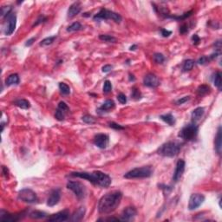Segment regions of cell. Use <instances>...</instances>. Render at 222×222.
<instances>
[{"label":"cell","mask_w":222,"mask_h":222,"mask_svg":"<svg viewBox=\"0 0 222 222\" xmlns=\"http://www.w3.org/2000/svg\"><path fill=\"white\" fill-rule=\"evenodd\" d=\"M123 194L120 191H114L105 194L98 202V212L102 214H109L114 212L122 201Z\"/></svg>","instance_id":"6da1fadb"},{"label":"cell","mask_w":222,"mask_h":222,"mask_svg":"<svg viewBox=\"0 0 222 222\" xmlns=\"http://www.w3.org/2000/svg\"><path fill=\"white\" fill-rule=\"evenodd\" d=\"M71 176L77 177L81 179H85L92 184L97 185L102 188H108L111 184V178L109 175L101 171H94L93 173L87 172H73L71 173Z\"/></svg>","instance_id":"7a4b0ae2"},{"label":"cell","mask_w":222,"mask_h":222,"mask_svg":"<svg viewBox=\"0 0 222 222\" xmlns=\"http://www.w3.org/2000/svg\"><path fill=\"white\" fill-rule=\"evenodd\" d=\"M181 144L177 142H168L164 143L158 150V154L164 157H175L180 151Z\"/></svg>","instance_id":"3957f363"},{"label":"cell","mask_w":222,"mask_h":222,"mask_svg":"<svg viewBox=\"0 0 222 222\" xmlns=\"http://www.w3.org/2000/svg\"><path fill=\"white\" fill-rule=\"evenodd\" d=\"M153 175V168L150 166L136 168L132 170L128 171L124 175V178L126 179H142V178H148Z\"/></svg>","instance_id":"277c9868"},{"label":"cell","mask_w":222,"mask_h":222,"mask_svg":"<svg viewBox=\"0 0 222 222\" xmlns=\"http://www.w3.org/2000/svg\"><path fill=\"white\" fill-rule=\"evenodd\" d=\"M199 128L195 123H190L181 128L179 133V136L185 141H193L198 135Z\"/></svg>","instance_id":"5b68a950"},{"label":"cell","mask_w":222,"mask_h":222,"mask_svg":"<svg viewBox=\"0 0 222 222\" xmlns=\"http://www.w3.org/2000/svg\"><path fill=\"white\" fill-rule=\"evenodd\" d=\"M95 21H98V20H108V19H111V20H113L115 21V23H117V24H120L121 22H122V16L118 13H116V12H114L112 10H107V9H103L100 10V11L97 13V14H95L94 16V18H93Z\"/></svg>","instance_id":"8992f818"},{"label":"cell","mask_w":222,"mask_h":222,"mask_svg":"<svg viewBox=\"0 0 222 222\" xmlns=\"http://www.w3.org/2000/svg\"><path fill=\"white\" fill-rule=\"evenodd\" d=\"M67 188L71 190L75 195L76 196V198L82 200V199L85 198L86 196V188L84 187V185L82 184L79 181H73L71 180L67 183Z\"/></svg>","instance_id":"52a82bcc"},{"label":"cell","mask_w":222,"mask_h":222,"mask_svg":"<svg viewBox=\"0 0 222 222\" xmlns=\"http://www.w3.org/2000/svg\"><path fill=\"white\" fill-rule=\"evenodd\" d=\"M18 198L19 200L26 203H35L38 200L37 194L30 188H24L20 190L18 193Z\"/></svg>","instance_id":"ba28073f"},{"label":"cell","mask_w":222,"mask_h":222,"mask_svg":"<svg viewBox=\"0 0 222 222\" xmlns=\"http://www.w3.org/2000/svg\"><path fill=\"white\" fill-rule=\"evenodd\" d=\"M5 25V34L7 36H10L14 32L16 25H17V17L16 14L13 12H10L6 18Z\"/></svg>","instance_id":"9c48e42d"},{"label":"cell","mask_w":222,"mask_h":222,"mask_svg":"<svg viewBox=\"0 0 222 222\" xmlns=\"http://www.w3.org/2000/svg\"><path fill=\"white\" fill-rule=\"evenodd\" d=\"M205 196L201 194H193L190 196L188 202V209L190 211L195 210L203 203Z\"/></svg>","instance_id":"30bf717a"},{"label":"cell","mask_w":222,"mask_h":222,"mask_svg":"<svg viewBox=\"0 0 222 222\" xmlns=\"http://www.w3.org/2000/svg\"><path fill=\"white\" fill-rule=\"evenodd\" d=\"M109 142V137L106 134H97L94 138V143L99 148H106Z\"/></svg>","instance_id":"8fae6325"},{"label":"cell","mask_w":222,"mask_h":222,"mask_svg":"<svg viewBox=\"0 0 222 222\" xmlns=\"http://www.w3.org/2000/svg\"><path fill=\"white\" fill-rule=\"evenodd\" d=\"M24 213H15V214H11V213H7V212H5V211H1V214H0V220L2 221H5V222H15L18 221V220H20L22 218L24 217Z\"/></svg>","instance_id":"7c38bea8"},{"label":"cell","mask_w":222,"mask_h":222,"mask_svg":"<svg viewBox=\"0 0 222 222\" xmlns=\"http://www.w3.org/2000/svg\"><path fill=\"white\" fill-rule=\"evenodd\" d=\"M70 218V212L68 209H65L63 211L61 212H58L57 213H54L50 215V217H48V220L49 221L52 222H57V221H66L69 220Z\"/></svg>","instance_id":"4fadbf2b"},{"label":"cell","mask_w":222,"mask_h":222,"mask_svg":"<svg viewBox=\"0 0 222 222\" xmlns=\"http://www.w3.org/2000/svg\"><path fill=\"white\" fill-rule=\"evenodd\" d=\"M185 167H186V163L183 160H179L176 163V168H175V173L173 175V180L175 182H178L181 179L182 175L184 174Z\"/></svg>","instance_id":"5bb4252c"},{"label":"cell","mask_w":222,"mask_h":222,"mask_svg":"<svg viewBox=\"0 0 222 222\" xmlns=\"http://www.w3.org/2000/svg\"><path fill=\"white\" fill-rule=\"evenodd\" d=\"M143 83L144 85L149 88H156L160 85V79L158 78V76H156L154 74H147L144 76L143 78Z\"/></svg>","instance_id":"9a60e30c"},{"label":"cell","mask_w":222,"mask_h":222,"mask_svg":"<svg viewBox=\"0 0 222 222\" xmlns=\"http://www.w3.org/2000/svg\"><path fill=\"white\" fill-rule=\"evenodd\" d=\"M137 211L134 207H128L123 210V213H122V218L121 220H124V221H130L133 220L134 218L136 216Z\"/></svg>","instance_id":"2e32d148"},{"label":"cell","mask_w":222,"mask_h":222,"mask_svg":"<svg viewBox=\"0 0 222 222\" xmlns=\"http://www.w3.org/2000/svg\"><path fill=\"white\" fill-rule=\"evenodd\" d=\"M61 199V192L59 189H54L50 194V196L47 200V205L49 207L56 206Z\"/></svg>","instance_id":"e0dca14e"},{"label":"cell","mask_w":222,"mask_h":222,"mask_svg":"<svg viewBox=\"0 0 222 222\" xmlns=\"http://www.w3.org/2000/svg\"><path fill=\"white\" fill-rule=\"evenodd\" d=\"M82 10V5L81 3L79 2H75L74 4L70 6V8L68 10V12H67V16L69 18H72L74 17H76V15L79 14Z\"/></svg>","instance_id":"ac0fdd59"},{"label":"cell","mask_w":222,"mask_h":222,"mask_svg":"<svg viewBox=\"0 0 222 222\" xmlns=\"http://www.w3.org/2000/svg\"><path fill=\"white\" fill-rule=\"evenodd\" d=\"M221 127H219L218 128L217 134L215 136V140H214V145H215V150L217 152L218 155H220L222 148V142H221Z\"/></svg>","instance_id":"d6986e66"},{"label":"cell","mask_w":222,"mask_h":222,"mask_svg":"<svg viewBox=\"0 0 222 222\" xmlns=\"http://www.w3.org/2000/svg\"><path fill=\"white\" fill-rule=\"evenodd\" d=\"M204 112H205V109L203 107H198L194 109V111L191 114V117H192V121L195 123L196 122H198L200 120V118L203 116Z\"/></svg>","instance_id":"ffe728a7"},{"label":"cell","mask_w":222,"mask_h":222,"mask_svg":"<svg viewBox=\"0 0 222 222\" xmlns=\"http://www.w3.org/2000/svg\"><path fill=\"white\" fill-rule=\"evenodd\" d=\"M84 214H85V208L81 207V208H79L76 210L75 213H73L71 220L72 221H80V220H82L83 219Z\"/></svg>","instance_id":"44dd1931"},{"label":"cell","mask_w":222,"mask_h":222,"mask_svg":"<svg viewBox=\"0 0 222 222\" xmlns=\"http://www.w3.org/2000/svg\"><path fill=\"white\" fill-rule=\"evenodd\" d=\"M5 83L7 86H11V85H16V84H18L19 83V76L18 74H11L10 75L7 79L5 81Z\"/></svg>","instance_id":"7402d4cb"},{"label":"cell","mask_w":222,"mask_h":222,"mask_svg":"<svg viewBox=\"0 0 222 222\" xmlns=\"http://www.w3.org/2000/svg\"><path fill=\"white\" fill-rule=\"evenodd\" d=\"M114 108H115V103H114L113 100H107L103 103V105L100 107L98 110L105 112V111H109V110L114 109Z\"/></svg>","instance_id":"603a6c76"},{"label":"cell","mask_w":222,"mask_h":222,"mask_svg":"<svg viewBox=\"0 0 222 222\" xmlns=\"http://www.w3.org/2000/svg\"><path fill=\"white\" fill-rule=\"evenodd\" d=\"M160 118H161L163 122H165V123H168V125H170V126H174L175 124V118L174 117V115H171V114L162 115L160 116Z\"/></svg>","instance_id":"cb8c5ba5"},{"label":"cell","mask_w":222,"mask_h":222,"mask_svg":"<svg viewBox=\"0 0 222 222\" xmlns=\"http://www.w3.org/2000/svg\"><path fill=\"white\" fill-rule=\"evenodd\" d=\"M14 104L16 106H18V108L23 109H28L30 107V103H29L27 100L25 99H18L16 100L14 102Z\"/></svg>","instance_id":"d4e9b609"},{"label":"cell","mask_w":222,"mask_h":222,"mask_svg":"<svg viewBox=\"0 0 222 222\" xmlns=\"http://www.w3.org/2000/svg\"><path fill=\"white\" fill-rule=\"evenodd\" d=\"M210 87L208 85H200L198 89H197V94L200 95V96H204V95H208L209 92H210Z\"/></svg>","instance_id":"484cf974"},{"label":"cell","mask_w":222,"mask_h":222,"mask_svg":"<svg viewBox=\"0 0 222 222\" xmlns=\"http://www.w3.org/2000/svg\"><path fill=\"white\" fill-rule=\"evenodd\" d=\"M83 29L82 24L79 22H75L72 24H71L68 28H67V31L68 32H75V31H78Z\"/></svg>","instance_id":"4316f807"},{"label":"cell","mask_w":222,"mask_h":222,"mask_svg":"<svg viewBox=\"0 0 222 222\" xmlns=\"http://www.w3.org/2000/svg\"><path fill=\"white\" fill-rule=\"evenodd\" d=\"M194 66V60H192V59H188V60H186L184 62V63H183V66H182V70L183 71L185 72H187V71H191Z\"/></svg>","instance_id":"83f0119b"},{"label":"cell","mask_w":222,"mask_h":222,"mask_svg":"<svg viewBox=\"0 0 222 222\" xmlns=\"http://www.w3.org/2000/svg\"><path fill=\"white\" fill-rule=\"evenodd\" d=\"M99 39L103 42H107V43H115L116 42V38L110 35H104V34L100 35Z\"/></svg>","instance_id":"f1b7e54d"},{"label":"cell","mask_w":222,"mask_h":222,"mask_svg":"<svg viewBox=\"0 0 222 222\" xmlns=\"http://www.w3.org/2000/svg\"><path fill=\"white\" fill-rule=\"evenodd\" d=\"M56 39H57V37H56V36L44 38L43 40H42V42L40 43V45H41V46H49V45H50V44H52V43H54Z\"/></svg>","instance_id":"f546056e"},{"label":"cell","mask_w":222,"mask_h":222,"mask_svg":"<svg viewBox=\"0 0 222 222\" xmlns=\"http://www.w3.org/2000/svg\"><path fill=\"white\" fill-rule=\"evenodd\" d=\"M47 216V214L44 212H41V211H33L30 213V217L32 219H43Z\"/></svg>","instance_id":"4dcf8cb0"},{"label":"cell","mask_w":222,"mask_h":222,"mask_svg":"<svg viewBox=\"0 0 222 222\" xmlns=\"http://www.w3.org/2000/svg\"><path fill=\"white\" fill-rule=\"evenodd\" d=\"M213 83H214V85L217 87L219 90H221V73L220 72H217L215 74V76H214V80H213Z\"/></svg>","instance_id":"1f68e13d"},{"label":"cell","mask_w":222,"mask_h":222,"mask_svg":"<svg viewBox=\"0 0 222 222\" xmlns=\"http://www.w3.org/2000/svg\"><path fill=\"white\" fill-rule=\"evenodd\" d=\"M59 90L63 95H69L71 93V88L65 83H59Z\"/></svg>","instance_id":"d6a6232c"},{"label":"cell","mask_w":222,"mask_h":222,"mask_svg":"<svg viewBox=\"0 0 222 222\" xmlns=\"http://www.w3.org/2000/svg\"><path fill=\"white\" fill-rule=\"evenodd\" d=\"M11 6H3V7H1V16L2 17H4V18H6L8 15L11 12Z\"/></svg>","instance_id":"836d02e7"},{"label":"cell","mask_w":222,"mask_h":222,"mask_svg":"<svg viewBox=\"0 0 222 222\" xmlns=\"http://www.w3.org/2000/svg\"><path fill=\"white\" fill-rule=\"evenodd\" d=\"M111 90H112V84H111V82L109 80H106L104 82L103 93L104 94H109V92H111Z\"/></svg>","instance_id":"e575fe53"},{"label":"cell","mask_w":222,"mask_h":222,"mask_svg":"<svg viewBox=\"0 0 222 222\" xmlns=\"http://www.w3.org/2000/svg\"><path fill=\"white\" fill-rule=\"evenodd\" d=\"M153 57H154V61L156 63H162L165 61V57L161 53H155Z\"/></svg>","instance_id":"d590c367"},{"label":"cell","mask_w":222,"mask_h":222,"mask_svg":"<svg viewBox=\"0 0 222 222\" xmlns=\"http://www.w3.org/2000/svg\"><path fill=\"white\" fill-rule=\"evenodd\" d=\"M82 120L85 123H88V124H93V123H95V119L91 116V115H85L82 117Z\"/></svg>","instance_id":"8d00e7d4"},{"label":"cell","mask_w":222,"mask_h":222,"mask_svg":"<svg viewBox=\"0 0 222 222\" xmlns=\"http://www.w3.org/2000/svg\"><path fill=\"white\" fill-rule=\"evenodd\" d=\"M131 96H132L133 98L135 100H139L141 99V97H142V94H141V92H140V90L136 89V88H134L132 90V94H131Z\"/></svg>","instance_id":"74e56055"},{"label":"cell","mask_w":222,"mask_h":222,"mask_svg":"<svg viewBox=\"0 0 222 222\" xmlns=\"http://www.w3.org/2000/svg\"><path fill=\"white\" fill-rule=\"evenodd\" d=\"M57 109H59L60 110H62L63 112H64V113H66V112H68V111L70 110V108L68 107V105H67L64 102H60V103H58Z\"/></svg>","instance_id":"f35d334b"},{"label":"cell","mask_w":222,"mask_h":222,"mask_svg":"<svg viewBox=\"0 0 222 222\" xmlns=\"http://www.w3.org/2000/svg\"><path fill=\"white\" fill-rule=\"evenodd\" d=\"M212 59H211V57L210 56L209 57H207V56H203V57H201L200 59L198 60V63L199 64H201V65H204V64H206V63H208L209 62L211 61Z\"/></svg>","instance_id":"ab89813d"},{"label":"cell","mask_w":222,"mask_h":222,"mask_svg":"<svg viewBox=\"0 0 222 222\" xmlns=\"http://www.w3.org/2000/svg\"><path fill=\"white\" fill-rule=\"evenodd\" d=\"M55 117L58 121H63L64 119V112H63L62 110L57 109L56 110V114H55Z\"/></svg>","instance_id":"60d3db41"},{"label":"cell","mask_w":222,"mask_h":222,"mask_svg":"<svg viewBox=\"0 0 222 222\" xmlns=\"http://www.w3.org/2000/svg\"><path fill=\"white\" fill-rule=\"evenodd\" d=\"M117 100H118L119 103L122 104H125L127 103V97H126V95L123 94V93H120V94L117 95Z\"/></svg>","instance_id":"b9f144b4"},{"label":"cell","mask_w":222,"mask_h":222,"mask_svg":"<svg viewBox=\"0 0 222 222\" xmlns=\"http://www.w3.org/2000/svg\"><path fill=\"white\" fill-rule=\"evenodd\" d=\"M109 127L114 128V129H115V130H122V129H124V127H123V126H121V125H119V124L115 123H109Z\"/></svg>","instance_id":"7bdbcfd3"},{"label":"cell","mask_w":222,"mask_h":222,"mask_svg":"<svg viewBox=\"0 0 222 222\" xmlns=\"http://www.w3.org/2000/svg\"><path fill=\"white\" fill-rule=\"evenodd\" d=\"M188 32V25L187 24H183L180 27V33L186 34Z\"/></svg>","instance_id":"ee69618b"},{"label":"cell","mask_w":222,"mask_h":222,"mask_svg":"<svg viewBox=\"0 0 222 222\" xmlns=\"http://www.w3.org/2000/svg\"><path fill=\"white\" fill-rule=\"evenodd\" d=\"M161 33L163 38H168L172 34V32H171L170 30H168L166 29H161Z\"/></svg>","instance_id":"f6af8a7d"},{"label":"cell","mask_w":222,"mask_h":222,"mask_svg":"<svg viewBox=\"0 0 222 222\" xmlns=\"http://www.w3.org/2000/svg\"><path fill=\"white\" fill-rule=\"evenodd\" d=\"M190 100V96H184V97H182V98H180L179 99L178 101H176V104L177 105H180V104H183L184 103L186 102H188Z\"/></svg>","instance_id":"bcb514c9"},{"label":"cell","mask_w":222,"mask_h":222,"mask_svg":"<svg viewBox=\"0 0 222 222\" xmlns=\"http://www.w3.org/2000/svg\"><path fill=\"white\" fill-rule=\"evenodd\" d=\"M192 41L194 42V44L197 45V44H199V43L200 42V38H199V36L197 34H194V36L192 37Z\"/></svg>","instance_id":"7dc6e473"},{"label":"cell","mask_w":222,"mask_h":222,"mask_svg":"<svg viewBox=\"0 0 222 222\" xmlns=\"http://www.w3.org/2000/svg\"><path fill=\"white\" fill-rule=\"evenodd\" d=\"M2 173H3V175L5 176V178H8V177H9V170H8V168H7L5 166L2 167Z\"/></svg>","instance_id":"c3c4849f"},{"label":"cell","mask_w":222,"mask_h":222,"mask_svg":"<svg viewBox=\"0 0 222 222\" xmlns=\"http://www.w3.org/2000/svg\"><path fill=\"white\" fill-rule=\"evenodd\" d=\"M46 19L47 18H46L45 17H43V16H40V17H39V18L37 20V22L34 24L33 26H35V25H38V24H41V23H43V22H45V21H46Z\"/></svg>","instance_id":"681fc988"},{"label":"cell","mask_w":222,"mask_h":222,"mask_svg":"<svg viewBox=\"0 0 222 222\" xmlns=\"http://www.w3.org/2000/svg\"><path fill=\"white\" fill-rule=\"evenodd\" d=\"M112 68H113V67L111 66V65H109V64L104 65V66L103 67V72H104V73H108V72H109V71L112 70Z\"/></svg>","instance_id":"f907efd6"},{"label":"cell","mask_w":222,"mask_h":222,"mask_svg":"<svg viewBox=\"0 0 222 222\" xmlns=\"http://www.w3.org/2000/svg\"><path fill=\"white\" fill-rule=\"evenodd\" d=\"M36 40V38H30V39H29L28 41H27V43H25V45L26 46H30L32 43H33V42Z\"/></svg>","instance_id":"816d5d0a"},{"label":"cell","mask_w":222,"mask_h":222,"mask_svg":"<svg viewBox=\"0 0 222 222\" xmlns=\"http://www.w3.org/2000/svg\"><path fill=\"white\" fill-rule=\"evenodd\" d=\"M136 48H137L136 44H134L132 46H130L129 50H136Z\"/></svg>","instance_id":"f5cc1de1"}]
</instances>
